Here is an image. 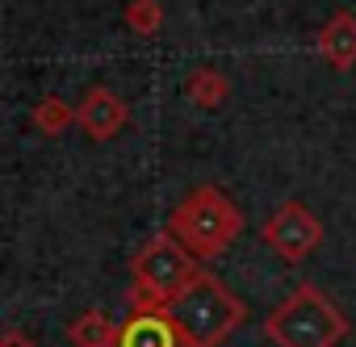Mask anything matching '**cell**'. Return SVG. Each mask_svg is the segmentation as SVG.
<instances>
[{"mask_svg":"<svg viewBox=\"0 0 356 347\" xmlns=\"http://www.w3.org/2000/svg\"><path fill=\"white\" fill-rule=\"evenodd\" d=\"M348 330H352L348 314L318 285H298L264 318V339L277 347H339Z\"/></svg>","mask_w":356,"mask_h":347,"instance_id":"obj_2","label":"cell"},{"mask_svg":"<svg viewBox=\"0 0 356 347\" xmlns=\"http://www.w3.org/2000/svg\"><path fill=\"white\" fill-rule=\"evenodd\" d=\"M118 347H185V339L176 330L172 314L147 310V314H130V322L122 326Z\"/></svg>","mask_w":356,"mask_h":347,"instance_id":"obj_8","label":"cell"},{"mask_svg":"<svg viewBox=\"0 0 356 347\" xmlns=\"http://www.w3.org/2000/svg\"><path fill=\"white\" fill-rule=\"evenodd\" d=\"M202 276H206L202 260L172 230H159L130 260V305L134 314H147V310L168 314L185 293L197 289Z\"/></svg>","mask_w":356,"mask_h":347,"instance_id":"obj_1","label":"cell"},{"mask_svg":"<svg viewBox=\"0 0 356 347\" xmlns=\"http://www.w3.org/2000/svg\"><path fill=\"white\" fill-rule=\"evenodd\" d=\"M168 314H172L176 330H181L185 347H218V343H227V339L248 322L243 297H235L214 272H206V276L197 280V289L185 293Z\"/></svg>","mask_w":356,"mask_h":347,"instance_id":"obj_4","label":"cell"},{"mask_svg":"<svg viewBox=\"0 0 356 347\" xmlns=\"http://www.w3.org/2000/svg\"><path fill=\"white\" fill-rule=\"evenodd\" d=\"M0 347H34V339H30L26 330H17V326H9L5 335H0Z\"/></svg>","mask_w":356,"mask_h":347,"instance_id":"obj_13","label":"cell"},{"mask_svg":"<svg viewBox=\"0 0 356 347\" xmlns=\"http://www.w3.org/2000/svg\"><path fill=\"white\" fill-rule=\"evenodd\" d=\"M168 230L197 260H218L243 235V210L218 185H197L176 201V210L168 218Z\"/></svg>","mask_w":356,"mask_h":347,"instance_id":"obj_3","label":"cell"},{"mask_svg":"<svg viewBox=\"0 0 356 347\" xmlns=\"http://www.w3.org/2000/svg\"><path fill=\"white\" fill-rule=\"evenodd\" d=\"M126 121H130L126 101H122L113 88H105V84H92V88L80 96V105H76V126H80L92 142H109L113 134L126 130Z\"/></svg>","mask_w":356,"mask_h":347,"instance_id":"obj_6","label":"cell"},{"mask_svg":"<svg viewBox=\"0 0 356 347\" xmlns=\"http://www.w3.org/2000/svg\"><path fill=\"white\" fill-rule=\"evenodd\" d=\"M67 339H72L76 347H118L122 326H118L113 318H105L101 310H84L80 318L67 322Z\"/></svg>","mask_w":356,"mask_h":347,"instance_id":"obj_9","label":"cell"},{"mask_svg":"<svg viewBox=\"0 0 356 347\" xmlns=\"http://www.w3.org/2000/svg\"><path fill=\"white\" fill-rule=\"evenodd\" d=\"M126 26L134 34H155L163 26V9H159V0H130L126 5Z\"/></svg>","mask_w":356,"mask_h":347,"instance_id":"obj_12","label":"cell"},{"mask_svg":"<svg viewBox=\"0 0 356 347\" xmlns=\"http://www.w3.org/2000/svg\"><path fill=\"white\" fill-rule=\"evenodd\" d=\"M260 239H264L285 264H302V260H310V255L318 251V243H323V222L314 218L310 205H302V201H281V205L273 210V218L260 226Z\"/></svg>","mask_w":356,"mask_h":347,"instance_id":"obj_5","label":"cell"},{"mask_svg":"<svg viewBox=\"0 0 356 347\" xmlns=\"http://www.w3.org/2000/svg\"><path fill=\"white\" fill-rule=\"evenodd\" d=\"M227 92H231V84H227V76H222L218 67H197V71H189V80H185V96H189V105H197V109H218V105L227 101Z\"/></svg>","mask_w":356,"mask_h":347,"instance_id":"obj_10","label":"cell"},{"mask_svg":"<svg viewBox=\"0 0 356 347\" xmlns=\"http://www.w3.org/2000/svg\"><path fill=\"white\" fill-rule=\"evenodd\" d=\"M314 46H318L323 63H331L335 71H352V67H356V13L339 9V13L318 30Z\"/></svg>","mask_w":356,"mask_h":347,"instance_id":"obj_7","label":"cell"},{"mask_svg":"<svg viewBox=\"0 0 356 347\" xmlns=\"http://www.w3.org/2000/svg\"><path fill=\"white\" fill-rule=\"evenodd\" d=\"M72 121H76V105H67L63 96H42L34 109V130L42 134H63Z\"/></svg>","mask_w":356,"mask_h":347,"instance_id":"obj_11","label":"cell"}]
</instances>
